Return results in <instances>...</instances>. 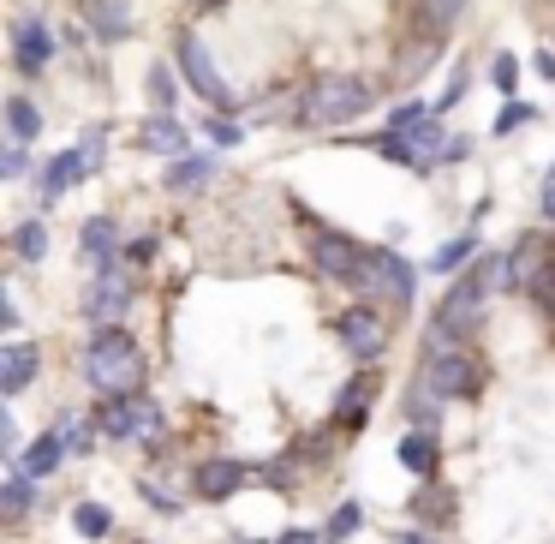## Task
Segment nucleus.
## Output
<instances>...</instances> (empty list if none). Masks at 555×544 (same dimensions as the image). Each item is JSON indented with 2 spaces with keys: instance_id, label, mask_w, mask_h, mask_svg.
<instances>
[{
  "instance_id": "1",
  "label": "nucleus",
  "mask_w": 555,
  "mask_h": 544,
  "mask_svg": "<svg viewBox=\"0 0 555 544\" xmlns=\"http://www.w3.org/2000/svg\"><path fill=\"white\" fill-rule=\"evenodd\" d=\"M490 288H507V257H490V264L466 269V276L442 293V305H436V317H430V336H424V359L466 353V341L478 336V324H483V300H490Z\"/></svg>"
},
{
  "instance_id": "2",
  "label": "nucleus",
  "mask_w": 555,
  "mask_h": 544,
  "mask_svg": "<svg viewBox=\"0 0 555 544\" xmlns=\"http://www.w3.org/2000/svg\"><path fill=\"white\" fill-rule=\"evenodd\" d=\"M85 377H90V389H102V401L138 395L144 377H150L144 347H138L120 324H96V336H90V347H85Z\"/></svg>"
},
{
  "instance_id": "3",
  "label": "nucleus",
  "mask_w": 555,
  "mask_h": 544,
  "mask_svg": "<svg viewBox=\"0 0 555 544\" xmlns=\"http://www.w3.org/2000/svg\"><path fill=\"white\" fill-rule=\"evenodd\" d=\"M364 109H371V85H364L359 73H323V78H311V90L299 97V126L328 132V126L359 121Z\"/></svg>"
},
{
  "instance_id": "4",
  "label": "nucleus",
  "mask_w": 555,
  "mask_h": 544,
  "mask_svg": "<svg viewBox=\"0 0 555 544\" xmlns=\"http://www.w3.org/2000/svg\"><path fill=\"white\" fill-rule=\"evenodd\" d=\"M96 431L114 437V443H162V407L138 389V395H108L96 413Z\"/></svg>"
},
{
  "instance_id": "5",
  "label": "nucleus",
  "mask_w": 555,
  "mask_h": 544,
  "mask_svg": "<svg viewBox=\"0 0 555 544\" xmlns=\"http://www.w3.org/2000/svg\"><path fill=\"white\" fill-rule=\"evenodd\" d=\"M352 293H383L388 305H412V269L400 252H388V245H376V252H364V269L359 281H352Z\"/></svg>"
},
{
  "instance_id": "6",
  "label": "nucleus",
  "mask_w": 555,
  "mask_h": 544,
  "mask_svg": "<svg viewBox=\"0 0 555 544\" xmlns=\"http://www.w3.org/2000/svg\"><path fill=\"white\" fill-rule=\"evenodd\" d=\"M335 341H340V347H347L359 365L383 359V347H388V324H383V312H376V305H347V312L335 317Z\"/></svg>"
},
{
  "instance_id": "7",
  "label": "nucleus",
  "mask_w": 555,
  "mask_h": 544,
  "mask_svg": "<svg viewBox=\"0 0 555 544\" xmlns=\"http://www.w3.org/2000/svg\"><path fill=\"white\" fill-rule=\"evenodd\" d=\"M305 233H311L317 269H323V276H335L340 288H352V281H359V269H364V245H352L347 233L323 228V222H305Z\"/></svg>"
},
{
  "instance_id": "8",
  "label": "nucleus",
  "mask_w": 555,
  "mask_h": 544,
  "mask_svg": "<svg viewBox=\"0 0 555 544\" xmlns=\"http://www.w3.org/2000/svg\"><path fill=\"white\" fill-rule=\"evenodd\" d=\"M173 54H180V73H185V85L197 90L204 102H216V109H233V90H228V78L216 73V54L204 49V42L185 30L180 42H173Z\"/></svg>"
},
{
  "instance_id": "9",
  "label": "nucleus",
  "mask_w": 555,
  "mask_h": 544,
  "mask_svg": "<svg viewBox=\"0 0 555 544\" xmlns=\"http://www.w3.org/2000/svg\"><path fill=\"white\" fill-rule=\"evenodd\" d=\"M418 383H430L442 401H466V395H478L483 371H478L472 353H442V359H424L418 365Z\"/></svg>"
},
{
  "instance_id": "10",
  "label": "nucleus",
  "mask_w": 555,
  "mask_h": 544,
  "mask_svg": "<svg viewBox=\"0 0 555 544\" xmlns=\"http://www.w3.org/2000/svg\"><path fill=\"white\" fill-rule=\"evenodd\" d=\"M85 312L96 317V324H120V317L132 312V276H126L120 264L96 269V281H90V293H85Z\"/></svg>"
},
{
  "instance_id": "11",
  "label": "nucleus",
  "mask_w": 555,
  "mask_h": 544,
  "mask_svg": "<svg viewBox=\"0 0 555 544\" xmlns=\"http://www.w3.org/2000/svg\"><path fill=\"white\" fill-rule=\"evenodd\" d=\"M49 61H54V30H49V18H18L13 25V66L18 73H49Z\"/></svg>"
},
{
  "instance_id": "12",
  "label": "nucleus",
  "mask_w": 555,
  "mask_h": 544,
  "mask_svg": "<svg viewBox=\"0 0 555 544\" xmlns=\"http://www.w3.org/2000/svg\"><path fill=\"white\" fill-rule=\"evenodd\" d=\"M37 365H42V353H37V341H7L0 347V395H25L30 389V377H37Z\"/></svg>"
},
{
  "instance_id": "13",
  "label": "nucleus",
  "mask_w": 555,
  "mask_h": 544,
  "mask_svg": "<svg viewBox=\"0 0 555 544\" xmlns=\"http://www.w3.org/2000/svg\"><path fill=\"white\" fill-rule=\"evenodd\" d=\"M245 479H251V467H240V460H204V467L192 472V484H197L204 503H228Z\"/></svg>"
},
{
  "instance_id": "14",
  "label": "nucleus",
  "mask_w": 555,
  "mask_h": 544,
  "mask_svg": "<svg viewBox=\"0 0 555 544\" xmlns=\"http://www.w3.org/2000/svg\"><path fill=\"white\" fill-rule=\"evenodd\" d=\"M436 460H442L436 437L424 431V425H412V431L400 437V467H406V472H418V479H436Z\"/></svg>"
},
{
  "instance_id": "15",
  "label": "nucleus",
  "mask_w": 555,
  "mask_h": 544,
  "mask_svg": "<svg viewBox=\"0 0 555 544\" xmlns=\"http://www.w3.org/2000/svg\"><path fill=\"white\" fill-rule=\"evenodd\" d=\"M472 0H418V37L424 42H442L448 30L460 25V13H466Z\"/></svg>"
},
{
  "instance_id": "16",
  "label": "nucleus",
  "mask_w": 555,
  "mask_h": 544,
  "mask_svg": "<svg viewBox=\"0 0 555 544\" xmlns=\"http://www.w3.org/2000/svg\"><path fill=\"white\" fill-rule=\"evenodd\" d=\"M138 144H144V150H162V156H173V150H185V126L173 121V114H150V121L138 126Z\"/></svg>"
},
{
  "instance_id": "17",
  "label": "nucleus",
  "mask_w": 555,
  "mask_h": 544,
  "mask_svg": "<svg viewBox=\"0 0 555 544\" xmlns=\"http://www.w3.org/2000/svg\"><path fill=\"white\" fill-rule=\"evenodd\" d=\"M78 180H85V156H78V144H73V150H61V156L42 168V198L54 204V198H61L66 186H78Z\"/></svg>"
},
{
  "instance_id": "18",
  "label": "nucleus",
  "mask_w": 555,
  "mask_h": 544,
  "mask_svg": "<svg viewBox=\"0 0 555 544\" xmlns=\"http://www.w3.org/2000/svg\"><path fill=\"white\" fill-rule=\"evenodd\" d=\"M371 395H376V383H371V377H352V383L335 395V425L359 431V425H364V407H371Z\"/></svg>"
},
{
  "instance_id": "19",
  "label": "nucleus",
  "mask_w": 555,
  "mask_h": 544,
  "mask_svg": "<svg viewBox=\"0 0 555 544\" xmlns=\"http://www.w3.org/2000/svg\"><path fill=\"white\" fill-rule=\"evenodd\" d=\"M78 240H85V257H90V264H96V269H108V264H114V245H120V228H114L108 216H90Z\"/></svg>"
},
{
  "instance_id": "20",
  "label": "nucleus",
  "mask_w": 555,
  "mask_h": 544,
  "mask_svg": "<svg viewBox=\"0 0 555 544\" xmlns=\"http://www.w3.org/2000/svg\"><path fill=\"white\" fill-rule=\"evenodd\" d=\"M66 448H73V443H66L61 431H42L37 443L25 448V472H30V479H49V472L66 460Z\"/></svg>"
},
{
  "instance_id": "21",
  "label": "nucleus",
  "mask_w": 555,
  "mask_h": 544,
  "mask_svg": "<svg viewBox=\"0 0 555 544\" xmlns=\"http://www.w3.org/2000/svg\"><path fill=\"white\" fill-rule=\"evenodd\" d=\"M90 30L102 42H120L132 30V13H126V0H90Z\"/></svg>"
},
{
  "instance_id": "22",
  "label": "nucleus",
  "mask_w": 555,
  "mask_h": 544,
  "mask_svg": "<svg viewBox=\"0 0 555 544\" xmlns=\"http://www.w3.org/2000/svg\"><path fill=\"white\" fill-rule=\"evenodd\" d=\"M7 126H13V138H37L42 132V114H37V102L30 97H7Z\"/></svg>"
},
{
  "instance_id": "23",
  "label": "nucleus",
  "mask_w": 555,
  "mask_h": 544,
  "mask_svg": "<svg viewBox=\"0 0 555 544\" xmlns=\"http://www.w3.org/2000/svg\"><path fill=\"white\" fill-rule=\"evenodd\" d=\"M30 496H37V479H30L25 467L13 472V479H7V491H0V508H7V520H18L30 508Z\"/></svg>"
},
{
  "instance_id": "24",
  "label": "nucleus",
  "mask_w": 555,
  "mask_h": 544,
  "mask_svg": "<svg viewBox=\"0 0 555 544\" xmlns=\"http://www.w3.org/2000/svg\"><path fill=\"white\" fill-rule=\"evenodd\" d=\"M209 174H216V162H209V156H180L168 168V186H173V192H185V186H204Z\"/></svg>"
},
{
  "instance_id": "25",
  "label": "nucleus",
  "mask_w": 555,
  "mask_h": 544,
  "mask_svg": "<svg viewBox=\"0 0 555 544\" xmlns=\"http://www.w3.org/2000/svg\"><path fill=\"white\" fill-rule=\"evenodd\" d=\"M73 527L85 532V539H102V532H114V508L108 503H78L73 508Z\"/></svg>"
},
{
  "instance_id": "26",
  "label": "nucleus",
  "mask_w": 555,
  "mask_h": 544,
  "mask_svg": "<svg viewBox=\"0 0 555 544\" xmlns=\"http://www.w3.org/2000/svg\"><path fill=\"white\" fill-rule=\"evenodd\" d=\"M13 245H18V257H25V264H37V257L49 252V228H42V222H25V228L13 233Z\"/></svg>"
},
{
  "instance_id": "27",
  "label": "nucleus",
  "mask_w": 555,
  "mask_h": 544,
  "mask_svg": "<svg viewBox=\"0 0 555 544\" xmlns=\"http://www.w3.org/2000/svg\"><path fill=\"white\" fill-rule=\"evenodd\" d=\"M472 252H478V233H460V240H448L442 252L430 257V269H460V264H466Z\"/></svg>"
},
{
  "instance_id": "28",
  "label": "nucleus",
  "mask_w": 555,
  "mask_h": 544,
  "mask_svg": "<svg viewBox=\"0 0 555 544\" xmlns=\"http://www.w3.org/2000/svg\"><path fill=\"white\" fill-rule=\"evenodd\" d=\"M359 520H364V508H359V503H340V508H335V520H328V532H323V539H352V532H359Z\"/></svg>"
},
{
  "instance_id": "29",
  "label": "nucleus",
  "mask_w": 555,
  "mask_h": 544,
  "mask_svg": "<svg viewBox=\"0 0 555 544\" xmlns=\"http://www.w3.org/2000/svg\"><path fill=\"white\" fill-rule=\"evenodd\" d=\"M78 156H85V174H96L102 156H108V132H85L78 138Z\"/></svg>"
},
{
  "instance_id": "30",
  "label": "nucleus",
  "mask_w": 555,
  "mask_h": 544,
  "mask_svg": "<svg viewBox=\"0 0 555 544\" xmlns=\"http://www.w3.org/2000/svg\"><path fill=\"white\" fill-rule=\"evenodd\" d=\"M424 121H430V109H424V102H400L395 121H388V132H412V126H424Z\"/></svg>"
},
{
  "instance_id": "31",
  "label": "nucleus",
  "mask_w": 555,
  "mask_h": 544,
  "mask_svg": "<svg viewBox=\"0 0 555 544\" xmlns=\"http://www.w3.org/2000/svg\"><path fill=\"white\" fill-rule=\"evenodd\" d=\"M531 114H538L531 102H507V109H502V121H495V132H514V126H519V121H531Z\"/></svg>"
},
{
  "instance_id": "32",
  "label": "nucleus",
  "mask_w": 555,
  "mask_h": 544,
  "mask_svg": "<svg viewBox=\"0 0 555 544\" xmlns=\"http://www.w3.org/2000/svg\"><path fill=\"white\" fill-rule=\"evenodd\" d=\"M138 491H144L150 503L162 508V515H173V508H180V496H168V491H162V479H144V484H138Z\"/></svg>"
},
{
  "instance_id": "33",
  "label": "nucleus",
  "mask_w": 555,
  "mask_h": 544,
  "mask_svg": "<svg viewBox=\"0 0 555 544\" xmlns=\"http://www.w3.org/2000/svg\"><path fill=\"white\" fill-rule=\"evenodd\" d=\"M150 90H156V109L168 114V109H173V78L162 73V66H156V73H150Z\"/></svg>"
},
{
  "instance_id": "34",
  "label": "nucleus",
  "mask_w": 555,
  "mask_h": 544,
  "mask_svg": "<svg viewBox=\"0 0 555 544\" xmlns=\"http://www.w3.org/2000/svg\"><path fill=\"white\" fill-rule=\"evenodd\" d=\"M0 168H7V180H18V174L30 168V156H25V138H13V150H7V162H0Z\"/></svg>"
},
{
  "instance_id": "35",
  "label": "nucleus",
  "mask_w": 555,
  "mask_h": 544,
  "mask_svg": "<svg viewBox=\"0 0 555 544\" xmlns=\"http://www.w3.org/2000/svg\"><path fill=\"white\" fill-rule=\"evenodd\" d=\"M514 73H519V66H514V61H507V54H502V61H495V66H490V78H495V90H514Z\"/></svg>"
},
{
  "instance_id": "36",
  "label": "nucleus",
  "mask_w": 555,
  "mask_h": 544,
  "mask_svg": "<svg viewBox=\"0 0 555 544\" xmlns=\"http://www.w3.org/2000/svg\"><path fill=\"white\" fill-rule=\"evenodd\" d=\"M209 138H216V144H240V126H233V121H216V126H209Z\"/></svg>"
},
{
  "instance_id": "37",
  "label": "nucleus",
  "mask_w": 555,
  "mask_h": 544,
  "mask_svg": "<svg viewBox=\"0 0 555 544\" xmlns=\"http://www.w3.org/2000/svg\"><path fill=\"white\" fill-rule=\"evenodd\" d=\"M0 443L18 448V425H13V413H0Z\"/></svg>"
},
{
  "instance_id": "38",
  "label": "nucleus",
  "mask_w": 555,
  "mask_h": 544,
  "mask_svg": "<svg viewBox=\"0 0 555 544\" xmlns=\"http://www.w3.org/2000/svg\"><path fill=\"white\" fill-rule=\"evenodd\" d=\"M150 252H156V240H132V252H126V257H132V264H150Z\"/></svg>"
},
{
  "instance_id": "39",
  "label": "nucleus",
  "mask_w": 555,
  "mask_h": 544,
  "mask_svg": "<svg viewBox=\"0 0 555 544\" xmlns=\"http://www.w3.org/2000/svg\"><path fill=\"white\" fill-rule=\"evenodd\" d=\"M543 216L555 222V168H550V180H543Z\"/></svg>"
},
{
  "instance_id": "40",
  "label": "nucleus",
  "mask_w": 555,
  "mask_h": 544,
  "mask_svg": "<svg viewBox=\"0 0 555 544\" xmlns=\"http://www.w3.org/2000/svg\"><path fill=\"white\" fill-rule=\"evenodd\" d=\"M323 532H287V539H275V544H317Z\"/></svg>"
},
{
  "instance_id": "41",
  "label": "nucleus",
  "mask_w": 555,
  "mask_h": 544,
  "mask_svg": "<svg viewBox=\"0 0 555 544\" xmlns=\"http://www.w3.org/2000/svg\"><path fill=\"white\" fill-rule=\"evenodd\" d=\"M192 7H204V13H216V7H228V0H192Z\"/></svg>"
},
{
  "instance_id": "42",
  "label": "nucleus",
  "mask_w": 555,
  "mask_h": 544,
  "mask_svg": "<svg viewBox=\"0 0 555 544\" xmlns=\"http://www.w3.org/2000/svg\"><path fill=\"white\" fill-rule=\"evenodd\" d=\"M406 544H436V539H424V532H406Z\"/></svg>"
}]
</instances>
